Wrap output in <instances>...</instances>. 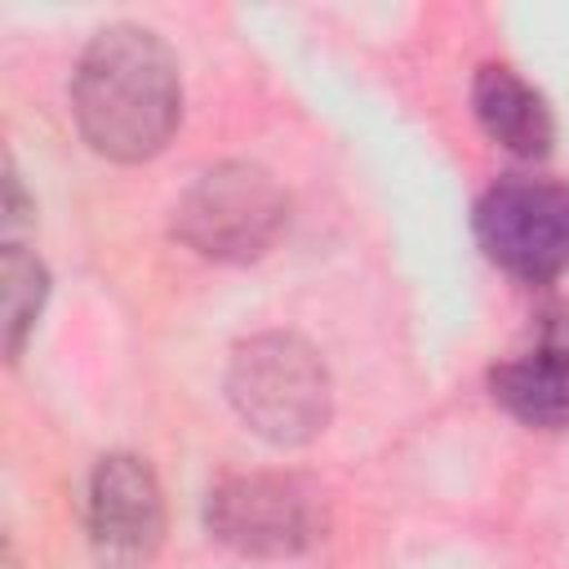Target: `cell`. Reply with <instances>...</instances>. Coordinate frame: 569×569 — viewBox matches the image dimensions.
<instances>
[{"mask_svg":"<svg viewBox=\"0 0 569 569\" xmlns=\"http://www.w3.org/2000/svg\"><path fill=\"white\" fill-rule=\"evenodd\" d=\"M164 502L151 467L133 453H111L89 480V538L102 569H138L156 556Z\"/></svg>","mask_w":569,"mask_h":569,"instance_id":"6","label":"cell"},{"mask_svg":"<svg viewBox=\"0 0 569 569\" xmlns=\"http://www.w3.org/2000/svg\"><path fill=\"white\" fill-rule=\"evenodd\" d=\"M209 529L244 556H298L320 533L316 493L293 476H231L209 493Z\"/></svg>","mask_w":569,"mask_h":569,"instance_id":"5","label":"cell"},{"mask_svg":"<svg viewBox=\"0 0 569 569\" xmlns=\"http://www.w3.org/2000/svg\"><path fill=\"white\" fill-rule=\"evenodd\" d=\"M71 102L93 151L111 160H147L169 142L182 111L178 67L151 31L111 27L84 49Z\"/></svg>","mask_w":569,"mask_h":569,"instance_id":"1","label":"cell"},{"mask_svg":"<svg viewBox=\"0 0 569 569\" xmlns=\"http://www.w3.org/2000/svg\"><path fill=\"white\" fill-rule=\"evenodd\" d=\"M280 222H284L280 187L258 164H240V160L200 173L173 209L178 236L196 253L222 262L258 258L276 240Z\"/></svg>","mask_w":569,"mask_h":569,"instance_id":"3","label":"cell"},{"mask_svg":"<svg viewBox=\"0 0 569 569\" xmlns=\"http://www.w3.org/2000/svg\"><path fill=\"white\" fill-rule=\"evenodd\" d=\"M489 387L493 400L525 427H569V356L538 347L520 360L498 365Z\"/></svg>","mask_w":569,"mask_h":569,"instance_id":"8","label":"cell"},{"mask_svg":"<svg viewBox=\"0 0 569 569\" xmlns=\"http://www.w3.org/2000/svg\"><path fill=\"white\" fill-rule=\"evenodd\" d=\"M471 102H476L480 129L498 147H507L516 156H529V160H538V156L551 151V142H556L551 111H547V102L516 71L485 67L476 76V84H471Z\"/></svg>","mask_w":569,"mask_h":569,"instance_id":"7","label":"cell"},{"mask_svg":"<svg viewBox=\"0 0 569 569\" xmlns=\"http://www.w3.org/2000/svg\"><path fill=\"white\" fill-rule=\"evenodd\" d=\"M480 249L516 280L547 284L569 271V187L547 178H507L476 204Z\"/></svg>","mask_w":569,"mask_h":569,"instance_id":"4","label":"cell"},{"mask_svg":"<svg viewBox=\"0 0 569 569\" xmlns=\"http://www.w3.org/2000/svg\"><path fill=\"white\" fill-rule=\"evenodd\" d=\"M227 391L240 418L271 445H302L329 418V373L293 333H258L236 347Z\"/></svg>","mask_w":569,"mask_h":569,"instance_id":"2","label":"cell"},{"mask_svg":"<svg viewBox=\"0 0 569 569\" xmlns=\"http://www.w3.org/2000/svg\"><path fill=\"white\" fill-rule=\"evenodd\" d=\"M44 302V267L22 249V244H4V338H9V356L22 351L36 311Z\"/></svg>","mask_w":569,"mask_h":569,"instance_id":"9","label":"cell"}]
</instances>
